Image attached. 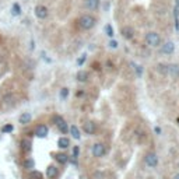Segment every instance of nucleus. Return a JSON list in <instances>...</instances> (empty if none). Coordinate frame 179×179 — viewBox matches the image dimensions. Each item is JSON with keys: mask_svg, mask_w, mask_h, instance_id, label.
<instances>
[{"mask_svg": "<svg viewBox=\"0 0 179 179\" xmlns=\"http://www.w3.org/2000/svg\"><path fill=\"white\" fill-rule=\"evenodd\" d=\"M95 24H97V20H95V17L91 16V14H84V16H81L80 17V20H79V25L83 29L94 28Z\"/></svg>", "mask_w": 179, "mask_h": 179, "instance_id": "obj_1", "label": "nucleus"}, {"mask_svg": "<svg viewBox=\"0 0 179 179\" xmlns=\"http://www.w3.org/2000/svg\"><path fill=\"white\" fill-rule=\"evenodd\" d=\"M146 42H147L150 46L156 48V46H160L161 45V37L160 34H157L156 31H151L146 35Z\"/></svg>", "mask_w": 179, "mask_h": 179, "instance_id": "obj_2", "label": "nucleus"}, {"mask_svg": "<svg viewBox=\"0 0 179 179\" xmlns=\"http://www.w3.org/2000/svg\"><path fill=\"white\" fill-rule=\"evenodd\" d=\"M52 119H53V123L56 125V127H58V129L60 130V133L67 134V132H69V126H67L66 120H64V119L62 118L60 115H55Z\"/></svg>", "mask_w": 179, "mask_h": 179, "instance_id": "obj_3", "label": "nucleus"}, {"mask_svg": "<svg viewBox=\"0 0 179 179\" xmlns=\"http://www.w3.org/2000/svg\"><path fill=\"white\" fill-rule=\"evenodd\" d=\"M105 154H106V148L102 143H95V144L92 146V156L95 158H101L105 156Z\"/></svg>", "mask_w": 179, "mask_h": 179, "instance_id": "obj_4", "label": "nucleus"}, {"mask_svg": "<svg viewBox=\"0 0 179 179\" xmlns=\"http://www.w3.org/2000/svg\"><path fill=\"white\" fill-rule=\"evenodd\" d=\"M144 162L147 166H150V168H156V166L158 165V157L157 154L154 153H147L144 157Z\"/></svg>", "mask_w": 179, "mask_h": 179, "instance_id": "obj_5", "label": "nucleus"}, {"mask_svg": "<svg viewBox=\"0 0 179 179\" xmlns=\"http://www.w3.org/2000/svg\"><path fill=\"white\" fill-rule=\"evenodd\" d=\"M34 13H35V17L39 18V20H45V18H48V16H49L48 7H45V6H42V4H38L37 7H35Z\"/></svg>", "mask_w": 179, "mask_h": 179, "instance_id": "obj_6", "label": "nucleus"}, {"mask_svg": "<svg viewBox=\"0 0 179 179\" xmlns=\"http://www.w3.org/2000/svg\"><path fill=\"white\" fill-rule=\"evenodd\" d=\"M166 74L174 77V79H178L179 77V64L178 63L166 64Z\"/></svg>", "mask_w": 179, "mask_h": 179, "instance_id": "obj_7", "label": "nucleus"}, {"mask_svg": "<svg viewBox=\"0 0 179 179\" xmlns=\"http://www.w3.org/2000/svg\"><path fill=\"white\" fill-rule=\"evenodd\" d=\"M161 52L164 55H172L175 52V43L172 41H168V42H165L164 45H161Z\"/></svg>", "mask_w": 179, "mask_h": 179, "instance_id": "obj_8", "label": "nucleus"}, {"mask_svg": "<svg viewBox=\"0 0 179 179\" xmlns=\"http://www.w3.org/2000/svg\"><path fill=\"white\" fill-rule=\"evenodd\" d=\"M48 134H49V129H48L46 125H38L37 129H35V136L39 137V139H45Z\"/></svg>", "mask_w": 179, "mask_h": 179, "instance_id": "obj_9", "label": "nucleus"}, {"mask_svg": "<svg viewBox=\"0 0 179 179\" xmlns=\"http://www.w3.org/2000/svg\"><path fill=\"white\" fill-rule=\"evenodd\" d=\"M31 120H32L31 112H23L21 115L18 116V123L21 125V126H27L28 123H31Z\"/></svg>", "mask_w": 179, "mask_h": 179, "instance_id": "obj_10", "label": "nucleus"}, {"mask_svg": "<svg viewBox=\"0 0 179 179\" xmlns=\"http://www.w3.org/2000/svg\"><path fill=\"white\" fill-rule=\"evenodd\" d=\"M20 148H21V151L24 154H28L29 151L32 150V143L29 139H23L21 141H20Z\"/></svg>", "mask_w": 179, "mask_h": 179, "instance_id": "obj_11", "label": "nucleus"}, {"mask_svg": "<svg viewBox=\"0 0 179 179\" xmlns=\"http://www.w3.org/2000/svg\"><path fill=\"white\" fill-rule=\"evenodd\" d=\"M58 175H59V169L56 168L55 165H49L46 168V176L49 179H56Z\"/></svg>", "mask_w": 179, "mask_h": 179, "instance_id": "obj_12", "label": "nucleus"}, {"mask_svg": "<svg viewBox=\"0 0 179 179\" xmlns=\"http://www.w3.org/2000/svg\"><path fill=\"white\" fill-rule=\"evenodd\" d=\"M120 34L125 39H132L133 35H134V31H133L132 27H123V28L120 29Z\"/></svg>", "mask_w": 179, "mask_h": 179, "instance_id": "obj_13", "label": "nucleus"}, {"mask_svg": "<svg viewBox=\"0 0 179 179\" xmlns=\"http://www.w3.org/2000/svg\"><path fill=\"white\" fill-rule=\"evenodd\" d=\"M83 129H84V132L87 134H94L95 132H97V126H95V123H94V122H91V120L85 122Z\"/></svg>", "mask_w": 179, "mask_h": 179, "instance_id": "obj_14", "label": "nucleus"}, {"mask_svg": "<svg viewBox=\"0 0 179 179\" xmlns=\"http://www.w3.org/2000/svg\"><path fill=\"white\" fill-rule=\"evenodd\" d=\"M58 147L60 148V150H66V148L70 147V139L69 137H60V139L58 140Z\"/></svg>", "mask_w": 179, "mask_h": 179, "instance_id": "obj_15", "label": "nucleus"}, {"mask_svg": "<svg viewBox=\"0 0 179 179\" xmlns=\"http://www.w3.org/2000/svg\"><path fill=\"white\" fill-rule=\"evenodd\" d=\"M100 2L101 0H85L84 2V4H85V7L88 8V10H98V7H100Z\"/></svg>", "mask_w": 179, "mask_h": 179, "instance_id": "obj_16", "label": "nucleus"}, {"mask_svg": "<svg viewBox=\"0 0 179 179\" xmlns=\"http://www.w3.org/2000/svg\"><path fill=\"white\" fill-rule=\"evenodd\" d=\"M88 77H90V74H88V71H85V70H79L77 71V74H76L77 81H80V83L88 81Z\"/></svg>", "mask_w": 179, "mask_h": 179, "instance_id": "obj_17", "label": "nucleus"}, {"mask_svg": "<svg viewBox=\"0 0 179 179\" xmlns=\"http://www.w3.org/2000/svg\"><path fill=\"white\" fill-rule=\"evenodd\" d=\"M55 156V160L58 161L59 164H67L69 162V156L67 154H64V153H56V154H53Z\"/></svg>", "mask_w": 179, "mask_h": 179, "instance_id": "obj_18", "label": "nucleus"}, {"mask_svg": "<svg viewBox=\"0 0 179 179\" xmlns=\"http://www.w3.org/2000/svg\"><path fill=\"white\" fill-rule=\"evenodd\" d=\"M69 132H70V134H71V137H73V139L80 140V137H81V133H80V129L76 126V125H73V126L69 127Z\"/></svg>", "mask_w": 179, "mask_h": 179, "instance_id": "obj_19", "label": "nucleus"}, {"mask_svg": "<svg viewBox=\"0 0 179 179\" xmlns=\"http://www.w3.org/2000/svg\"><path fill=\"white\" fill-rule=\"evenodd\" d=\"M23 166L27 169V171H32V169L35 168V161L32 160V158H29V157L25 158L24 162H23Z\"/></svg>", "mask_w": 179, "mask_h": 179, "instance_id": "obj_20", "label": "nucleus"}, {"mask_svg": "<svg viewBox=\"0 0 179 179\" xmlns=\"http://www.w3.org/2000/svg\"><path fill=\"white\" fill-rule=\"evenodd\" d=\"M11 16H14V17L21 16V6H20L18 3H14V4L11 6Z\"/></svg>", "mask_w": 179, "mask_h": 179, "instance_id": "obj_21", "label": "nucleus"}, {"mask_svg": "<svg viewBox=\"0 0 179 179\" xmlns=\"http://www.w3.org/2000/svg\"><path fill=\"white\" fill-rule=\"evenodd\" d=\"M28 178L29 179H42V174H41L39 171H35V169H32V171H29Z\"/></svg>", "mask_w": 179, "mask_h": 179, "instance_id": "obj_22", "label": "nucleus"}, {"mask_svg": "<svg viewBox=\"0 0 179 179\" xmlns=\"http://www.w3.org/2000/svg\"><path fill=\"white\" fill-rule=\"evenodd\" d=\"M13 130H14V126H13V125H10V123L4 125V126L2 127V133H3V134H8V133H13Z\"/></svg>", "mask_w": 179, "mask_h": 179, "instance_id": "obj_23", "label": "nucleus"}, {"mask_svg": "<svg viewBox=\"0 0 179 179\" xmlns=\"http://www.w3.org/2000/svg\"><path fill=\"white\" fill-rule=\"evenodd\" d=\"M69 94H70V90H69L67 87H63V88L60 90V94H59V95H60V100H63V101L67 100Z\"/></svg>", "mask_w": 179, "mask_h": 179, "instance_id": "obj_24", "label": "nucleus"}, {"mask_svg": "<svg viewBox=\"0 0 179 179\" xmlns=\"http://www.w3.org/2000/svg\"><path fill=\"white\" fill-rule=\"evenodd\" d=\"M133 66V69L136 70V74H137V77H141V74H143V66H140V64H136V63H130Z\"/></svg>", "mask_w": 179, "mask_h": 179, "instance_id": "obj_25", "label": "nucleus"}, {"mask_svg": "<svg viewBox=\"0 0 179 179\" xmlns=\"http://www.w3.org/2000/svg\"><path fill=\"white\" fill-rule=\"evenodd\" d=\"M105 32H106V35H108L109 38H113V35H115V31H113V28H112L111 24L105 25Z\"/></svg>", "mask_w": 179, "mask_h": 179, "instance_id": "obj_26", "label": "nucleus"}, {"mask_svg": "<svg viewBox=\"0 0 179 179\" xmlns=\"http://www.w3.org/2000/svg\"><path fill=\"white\" fill-rule=\"evenodd\" d=\"M79 154H80V148H79V146H74L73 147V157L74 160H77V158H79Z\"/></svg>", "mask_w": 179, "mask_h": 179, "instance_id": "obj_27", "label": "nucleus"}, {"mask_svg": "<svg viewBox=\"0 0 179 179\" xmlns=\"http://www.w3.org/2000/svg\"><path fill=\"white\" fill-rule=\"evenodd\" d=\"M85 59H87V55L83 53V55L80 56V59H77V64H79V66H83V63L85 62Z\"/></svg>", "mask_w": 179, "mask_h": 179, "instance_id": "obj_28", "label": "nucleus"}, {"mask_svg": "<svg viewBox=\"0 0 179 179\" xmlns=\"http://www.w3.org/2000/svg\"><path fill=\"white\" fill-rule=\"evenodd\" d=\"M109 48H111V49H116V48H118V41H115V39H112V38H111V41H109Z\"/></svg>", "mask_w": 179, "mask_h": 179, "instance_id": "obj_29", "label": "nucleus"}, {"mask_svg": "<svg viewBox=\"0 0 179 179\" xmlns=\"http://www.w3.org/2000/svg\"><path fill=\"white\" fill-rule=\"evenodd\" d=\"M154 133H156V134H161V133H162V130H161L160 126H156V127H154Z\"/></svg>", "mask_w": 179, "mask_h": 179, "instance_id": "obj_30", "label": "nucleus"}, {"mask_svg": "<svg viewBox=\"0 0 179 179\" xmlns=\"http://www.w3.org/2000/svg\"><path fill=\"white\" fill-rule=\"evenodd\" d=\"M102 178H104L102 172H97V174H95V179H102Z\"/></svg>", "mask_w": 179, "mask_h": 179, "instance_id": "obj_31", "label": "nucleus"}, {"mask_svg": "<svg viewBox=\"0 0 179 179\" xmlns=\"http://www.w3.org/2000/svg\"><path fill=\"white\" fill-rule=\"evenodd\" d=\"M175 3H176V8H179V0H175Z\"/></svg>", "mask_w": 179, "mask_h": 179, "instance_id": "obj_32", "label": "nucleus"}, {"mask_svg": "<svg viewBox=\"0 0 179 179\" xmlns=\"http://www.w3.org/2000/svg\"><path fill=\"white\" fill-rule=\"evenodd\" d=\"M174 179H179V174H176V175H175V176H174Z\"/></svg>", "mask_w": 179, "mask_h": 179, "instance_id": "obj_33", "label": "nucleus"}, {"mask_svg": "<svg viewBox=\"0 0 179 179\" xmlns=\"http://www.w3.org/2000/svg\"><path fill=\"white\" fill-rule=\"evenodd\" d=\"M176 123H178V125H179V118H178V119H176Z\"/></svg>", "mask_w": 179, "mask_h": 179, "instance_id": "obj_34", "label": "nucleus"}]
</instances>
